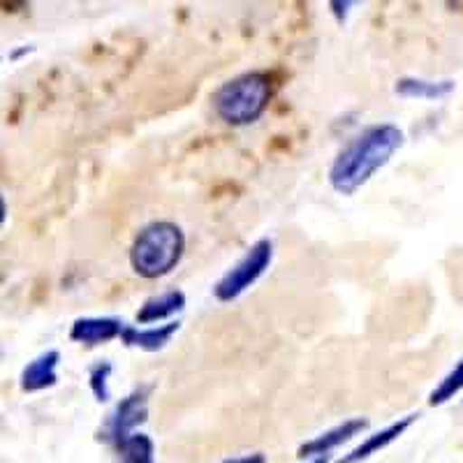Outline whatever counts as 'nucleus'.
Segmentation results:
<instances>
[{
  "mask_svg": "<svg viewBox=\"0 0 463 463\" xmlns=\"http://www.w3.org/2000/svg\"><path fill=\"white\" fill-rule=\"evenodd\" d=\"M274 98V84L267 72H243L225 81L213 93V109L227 126L241 128L260 121Z\"/></svg>",
  "mask_w": 463,
  "mask_h": 463,
  "instance_id": "obj_3",
  "label": "nucleus"
},
{
  "mask_svg": "<svg viewBox=\"0 0 463 463\" xmlns=\"http://www.w3.org/2000/svg\"><path fill=\"white\" fill-rule=\"evenodd\" d=\"M185 253V234L176 222L153 221L139 230L130 246V264L135 274L156 280L172 274Z\"/></svg>",
  "mask_w": 463,
  "mask_h": 463,
  "instance_id": "obj_2",
  "label": "nucleus"
},
{
  "mask_svg": "<svg viewBox=\"0 0 463 463\" xmlns=\"http://www.w3.org/2000/svg\"><path fill=\"white\" fill-rule=\"evenodd\" d=\"M148 396H151V387L142 384L135 387L128 396H123L118 403L114 405V411L107 415L105 424L100 429V438L109 442L111 448H116L118 442L126 440L128 436L137 433L148 417Z\"/></svg>",
  "mask_w": 463,
  "mask_h": 463,
  "instance_id": "obj_5",
  "label": "nucleus"
},
{
  "mask_svg": "<svg viewBox=\"0 0 463 463\" xmlns=\"http://www.w3.org/2000/svg\"><path fill=\"white\" fill-rule=\"evenodd\" d=\"M5 218H7V204H5V197L0 195V227H3Z\"/></svg>",
  "mask_w": 463,
  "mask_h": 463,
  "instance_id": "obj_17",
  "label": "nucleus"
},
{
  "mask_svg": "<svg viewBox=\"0 0 463 463\" xmlns=\"http://www.w3.org/2000/svg\"><path fill=\"white\" fill-rule=\"evenodd\" d=\"M116 463H156V442L151 436L137 431L114 448Z\"/></svg>",
  "mask_w": 463,
  "mask_h": 463,
  "instance_id": "obj_13",
  "label": "nucleus"
},
{
  "mask_svg": "<svg viewBox=\"0 0 463 463\" xmlns=\"http://www.w3.org/2000/svg\"><path fill=\"white\" fill-rule=\"evenodd\" d=\"M369 429V420H362V417H353V420H345L336 427L326 429L320 436H316L313 440L304 442L299 448V458H308V461H316V458H326L334 449H338L341 445L350 442L353 438H357L359 433Z\"/></svg>",
  "mask_w": 463,
  "mask_h": 463,
  "instance_id": "obj_6",
  "label": "nucleus"
},
{
  "mask_svg": "<svg viewBox=\"0 0 463 463\" xmlns=\"http://www.w3.org/2000/svg\"><path fill=\"white\" fill-rule=\"evenodd\" d=\"M454 90L452 80H420V77H401L396 80L394 93L408 100H442Z\"/></svg>",
  "mask_w": 463,
  "mask_h": 463,
  "instance_id": "obj_12",
  "label": "nucleus"
},
{
  "mask_svg": "<svg viewBox=\"0 0 463 463\" xmlns=\"http://www.w3.org/2000/svg\"><path fill=\"white\" fill-rule=\"evenodd\" d=\"M308 463H326V458H316V461H308Z\"/></svg>",
  "mask_w": 463,
  "mask_h": 463,
  "instance_id": "obj_18",
  "label": "nucleus"
},
{
  "mask_svg": "<svg viewBox=\"0 0 463 463\" xmlns=\"http://www.w3.org/2000/svg\"><path fill=\"white\" fill-rule=\"evenodd\" d=\"M126 322L111 316H90L74 320L70 329V341L80 345H105V343L121 338Z\"/></svg>",
  "mask_w": 463,
  "mask_h": 463,
  "instance_id": "obj_8",
  "label": "nucleus"
},
{
  "mask_svg": "<svg viewBox=\"0 0 463 463\" xmlns=\"http://www.w3.org/2000/svg\"><path fill=\"white\" fill-rule=\"evenodd\" d=\"M461 390H463V354H461V359L457 362V366H454V369L449 371V373L445 375L440 383H438L436 390L429 394V405H433V408H436V405H445L448 401H452Z\"/></svg>",
  "mask_w": 463,
  "mask_h": 463,
  "instance_id": "obj_14",
  "label": "nucleus"
},
{
  "mask_svg": "<svg viewBox=\"0 0 463 463\" xmlns=\"http://www.w3.org/2000/svg\"><path fill=\"white\" fill-rule=\"evenodd\" d=\"M417 417L420 415H405V417H401V420L387 424L384 429H380V431L371 433V436H366L362 442H359L357 448L350 449L345 457L338 458L336 463H359V461H366V458H371L373 454H380L383 449L390 448L392 442L399 440V438L403 436V433L408 431L412 424H415Z\"/></svg>",
  "mask_w": 463,
  "mask_h": 463,
  "instance_id": "obj_7",
  "label": "nucleus"
},
{
  "mask_svg": "<svg viewBox=\"0 0 463 463\" xmlns=\"http://www.w3.org/2000/svg\"><path fill=\"white\" fill-rule=\"evenodd\" d=\"M58 364H61L58 350H47V353L37 354L22 371V390L26 394H35V392L53 387L58 383Z\"/></svg>",
  "mask_w": 463,
  "mask_h": 463,
  "instance_id": "obj_11",
  "label": "nucleus"
},
{
  "mask_svg": "<svg viewBox=\"0 0 463 463\" xmlns=\"http://www.w3.org/2000/svg\"><path fill=\"white\" fill-rule=\"evenodd\" d=\"M403 144V130L394 123L364 128L336 153L329 167V185L345 197L354 195L362 185L373 179L378 169L394 158V153Z\"/></svg>",
  "mask_w": 463,
  "mask_h": 463,
  "instance_id": "obj_1",
  "label": "nucleus"
},
{
  "mask_svg": "<svg viewBox=\"0 0 463 463\" xmlns=\"http://www.w3.org/2000/svg\"><path fill=\"white\" fill-rule=\"evenodd\" d=\"M181 322L172 320L165 325H153V326H137V325H126L121 332V343L128 347H137L144 353H158L163 347L172 343V338L179 334Z\"/></svg>",
  "mask_w": 463,
  "mask_h": 463,
  "instance_id": "obj_9",
  "label": "nucleus"
},
{
  "mask_svg": "<svg viewBox=\"0 0 463 463\" xmlns=\"http://www.w3.org/2000/svg\"><path fill=\"white\" fill-rule=\"evenodd\" d=\"M111 371H114V366H111V362H107V359H100V362L90 366L89 387L90 392H93L98 403H107V401L111 399V390H109Z\"/></svg>",
  "mask_w": 463,
  "mask_h": 463,
  "instance_id": "obj_15",
  "label": "nucleus"
},
{
  "mask_svg": "<svg viewBox=\"0 0 463 463\" xmlns=\"http://www.w3.org/2000/svg\"><path fill=\"white\" fill-rule=\"evenodd\" d=\"M221 463H267V458H264L262 452H253V454H243V457L225 458V461Z\"/></svg>",
  "mask_w": 463,
  "mask_h": 463,
  "instance_id": "obj_16",
  "label": "nucleus"
},
{
  "mask_svg": "<svg viewBox=\"0 0 463 463\" xmlns=\"http://www.w3.org/2000/svg\"><path fill=\"white\" fill-rule=\"evenodd\" d=\"M185 308V295L181 289H165L160 295L151 297V299L144 301L139 306L137 320L139 326H153V325H165V322H172L174 316H179Z\"/></svg>",
  "mask_w": 463,
  "mask_h": 463,
  "instance_id": "obj_10",
  "label": "nucleus"
},
{
  "mask_svg": "<svg viewBox=\"0 0 463 463\" xmlns=\"http://www.w3.org/2000/svg\"><path fill=\"white\" fill-rule=\"evenodd\" d=\"M271 262H274V241L267 237L258 239L213 285L216 299L222 304H230V301L246 295L248 289L267 274Z\"/></svg>",
  "mask_w": 463,
  "mask_h": 463,
  "instance_id": "obj_4",
  "label": "nucleus"
}]
</instances>
